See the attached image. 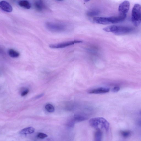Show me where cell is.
I'll return each mask as SVG.
<instances>
[{"mask_svg":"<svg viewBox=\"0 0 141 141\" xmlns=\"http://www.w3.org/2000/svg\"><path fill=\"white\" fill-rule=\"evenodd\" d=\"M134 28L131 27L120 26H110L103 29L107 32H111L117 35H123L128 34L131 32Z\"/></svg>","mask_w":141,"mask_h":141,"instance_id":"cell-1","label":"cell"},{"mask_svg":"<svg viewBox=\"0 0 141 141\" xmlns=\"http://www.w3.org/2000/svg\"><path fill=\"white\" fill-rule=\"evenodd\" d=\"M90 126L96 129L103 130L106 132L109 131V124L105 118L96 117L92 118L89 121Z\"/></svg>","mask_w":141,"mask_h":141,"instance_id":"cell-2","label":"cell"},{"mask_svg":"<svg viewBox=\"0 0 141 141\" xmlns=\"http://www.w3.org/2000/svg\"><path fill=\"white\" fill-rule=\"evenodd\" d=\"M131 21L133 25L137 27L141 22V7L139 4L134 5L132 10Z\"/></svg>","mask_w":141,"mask_h":141,"instance_id":"cell-3","label":"cell"},{"mask_svg":"<svg viewBox=\"0 0 141 141\" xmlns=\"http://www.w3.org/2000/svg\"><path fill=\"white\" fill-rule=\"evenodd\" d=\"M82 42V41L80 40H76L57 44H51L49 47L52 49L62 48L73 45L75 44L81 43Z\"/></svg>","mask_w":141,"mask_h":141,"instance_id":"cell-4","label":"cell"},{"mask_svg":"<svg viewBox=\"0 0 141 141\" xmlns=\"http://www.w3.org/2000/svg\"><path fill=\"white\" fill-rule=\"evenodd\" d=\"M47 28L49 30L53 32H60L65 30V27L61 25L48 23L47 24Z\"/></svg>","mask_w":141,"mask_h":141,"instance_id":"cell-5","label":"cell"},{"mask_svg":"<svg viewBox=\"0 0 141 141\" xmlns=\"http://www.w3.org/2000/svg\"><path fill=\"white\" fill-rule=\"evenodd\" d=\"M130 5L129 2L127 0H125L121 3L118 8L120 14H127L129 10Z\"/></svg>","mask_w":141,"mask_h":141,"instance_id":"cell-6","label":"cell"},{"mask_svg":"<svg viewBox=\"0 0 141 141\" xmlns=\"http://www.w3.org/2000/svg\"><path fill=\"white\" fill-rule=\"evenodd\" d=\"M0 8L2 10L6 12L10 13L13 11L12 6L5 1H2L0 2Z\"/></svg>","mask_w":141,"mask_h":141,"instance_id":"cell-7","label":"cell"},{"mask_svg":"<svg viewBox=\"0 0 141 141\" xmlns=\"http://www.w3.org/2000/svg\"><path fill=\"white\" fill-rule=\"evenodd\" d=\"M110 89L108 88H100L90 90L89 93L91 94H102L108 92Z\"/></svg>","mask_w":141,"mask_h":141,"instance_id":"cell-8","label":"cell"},{"mask_svg":"<svg viewBox=\"0 0 141 141\" xmlns=\"http://www.w3.org/2000/svg\"><path fill=\"white\" fill-rule=\"evenodd\" d=\"M35 129L32 127H30L25 128L22 130L20 132V133L21 135H26L31 134L34 132Z\"/></svg>","mask_w":141,"mask_h":141,"instance_id":"cell-9","label":"cell"},{"mask_svg":"<svg viewBox=\"0 0 141 141\" xmlns=\"http://www.w3.org/2000/svg\"><path fill=\"white\" fill-rule=\"evenodd\" d=\"M72 119L75 123L79 122L88 120V117L83 116L75 115L74 116Z\"/></svg>","mask_w":141,"mask_h":141,"instance_id":"cell-10","label":"cell"},{"mask_svg":"<svg viewBox=\"0 0 141 141\" xmlns=\"http://www.w3.org/2000/svg\"><path fill=\"white\" fill-rule=\"evenodd\" d=\"M19 5L21 7L29 9L31 7V4L28 1L26 0H23L20 1L18 3Z\"/></svg>","mask_w":141,"mask_h":141,"instance_id":"cell-11","label":"cell"},{"mask_svg":"<svg viewBox=\"0 0 141 141\" xmlns=\"http://www.w3.org/2000/svg\"><path fill=\"white\" fill-rule=\"evenodd\" d=\"M103 133L102 130L99 129H97L94 135V138L95 141H102V138Z\"/></svg>","mask_w":141,"mask_h":141,"instance_id":"cell-12","label":"cell"},{"mask_svg":"<svg viewBox=\"0 0 141 141\" xmlns=\"http://www.w3.org/2000/svg\"><path fill=\"white\" fill-rule=\"evenodd\" d=\"M8 53L10 56L13 58H17L20 55V53L18 52L13 49H10Z\"/></svg>","mask_w":141,"mask_h":141,"instance_id":"cell-13","label":"cell"},{"mask_svg":"<svg viewBox=\"0 0 141 141\" xmlns=\"http://www.w3.org/2000/svg\"><path fill=\"white\" fill-rule=\"evenodd\" d=\"M100 12L99 11L96 10L89 12L87 13V15L90 17H93L98 15L100 14Z\"/></svg>","mask_w":141,"mask_h":141,"instance_id":"cell-14","label":"cell"},{"mask_svg":"<svg viewBox=\"0 0 141 141\" xmlns=\"http://www.w3.org/2000/svg\"><path fill=\"white\" fill-rule=\"evenodd\" d=\"M45 108L46 110L50 113H52L55 111L54 107L52 105L49 104L46 105Z\"/></svg>","mask_w":141,"mask_h":141,"instance_id":"cell-15","label":"cell"},{"mask_svg":"<svg viewBox=\"0 0 141 141\" xmlns=\"http://www.w3.org/2000/svg\"><path fill=\"white\" fill-rule=\"evenodd\" d=\"M121 134L124 137L127 138L130 136L131 135V133L129 131H123L121 132Z\"/></svg>","mask_w":141,"mask_h":141,"instance_id":"cell-16","label":"cell"},{"mask_svg":"<svg viewBox=\"0 0 141 141\" xmlns=\"http://www.w3.org/2000/svg\"><path fill=\"white\" fill-rule=\"evenodd\" d=\"M36 7L39 10H41L43 7V4L42 2L40 1H37L35 3Z\"/></svg>","mask_w":141,"mask_h":141,"instance_id":"cell-17","label":"cell"},{"mask_svg":"<svg viewBox=\"0 0 141 141\" xmlns=\"http://www.w3.org/2000/svg\"><path fill=\"white\" fill-rule=\"evenodd\" d=\"M48 136L46 134L41 133H39L37 135L38 138L42 139L47 137Z\"/></svg>","mask_w":141,"mask_h":141,"instance_id":"cell-18","label":"cell"},{"mask_svg":"<svg viewBox=\"0 0 141 141\" xmlns=\"http://www.w3.org/2000/svg\"><path fill=\"white\" fill-rule=\"evenodd\" d=\"M29 92V90L28 89H27L25 90L23 92L21 93V95L22 97H23V96H25L26 95H27Z\"/></svg>","mask_w":141,"mask_h":141,"instance_id":"cell-19","label":"cell"},{"mask_svg":"<svg viewBox=\"0 0 141 141\" xmlns=\"http://www.w3.org/2000/svg\"><path fill=\"white\" fill-rule=\"evenodd\" d=\"M120 88L119 87H115L112 89V91L114 92H117L120 90Z\"/></svg>","mask_w":141,"mask_h":141,"instance_id":"cell-20","label":"cell"},{"mask_svg":"<svg viewBox=\"0 0 141 141\" xmlns=\"http://www.w3.org/2000/svg\"><path fill=\"white\" fill-rule=\"evenodd\" d=\"M44 95V94L43 93L41 94H40L37 97H36V98L37 99H38V98H39L42 97V96H43Z\"/></svg>","mask_w":141,"mask_h":141,"instance_id":"cell-21","label":"cell"},{"mask_svg":"<svg viewBox=\"0 0 141 141\" xmlns=\"http://www.w3.org/2000/svg\"><path fill=\"white\" fill-rule=\"evenodd\" d=\"M138 124L140 126H141V120L139 121L138 122Z\"/></svg>","mask_w":141,"mask_h":141,"instance_id":"cell-22","label":"cell"},{"mask_svg":"<svg viewBox=\"0 0 141 141\" xmlns=\"http://www.w3.org/2000/svg\"><path fill=\"white\" fill-rule=\"evenodd\" d=\"M84 2H87L90 1V0H84Z\"/></svg>","mask_w":141,"mask_h":141,"instance_id":"cell-23","label":"cell"},{"mask_svg":"<svg viewBox=\"0 0 141 141\" xmlns=\"http://www.w3.org/2000/svg\"><path fill=\"white\" fill-rule=\"evenodd\" d=\"M57 0L60 1H62V0Z\"/></svg>","mask_w":141,"mask_h":141,"instance_id":"cell-24","label":"cell"},{"mask_svg":"<svg viewBox=\"0 0 141 141\" xmlns=\"http://www.w3.org/2000/svg\"><path fill=\"white\" fill-rule=\"evenodd\" d=\"M140 115H141V113H140Z\"/></svg>","mask_w":141,"mask_h":141,"instance_id":"cell-25","label":"cell"}]
</instances>
